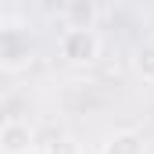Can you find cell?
I'll return each mask as SVG.
<instances>
[{"mask_svg": "<svg viewBox=\"0 0 154 154\" xmlns=\"http://www.w3.org/2000/svg\"><path fill=\"white\" fill-rule=\"evenodd\" d=\"M97 50H100V39L93 36V29H86V25H72L65 36H61V54L68 57V61H93L97 57Z\"/></svg>", "mask_w": 154, "mask_h": 154, "instance_id": "1", "label": "cell"}, {"mask_svg": "<svg viewBox=\"0 0 154 154\" xmlns=\"http://www.w3.org/2000/svg\"><path fill=\"white\" fill-rule=\"evenodd\" d=\"M0 143H4V154H29L32 151V133H29L25 122L7 118L4 122V133H0Z\"/></svg>", "mask_w": 154, "mask_h": 154, "instance_id": "2", "label": "cell"}, {"mask_svg": "<svg viewBox=\"0 0 154 154\" xmlns=\"http://www.w3.org/2000/svg\"><path fill=\"white\" fill-rule=\"evenodd\" d=\"M108 154H143V147H140V140H136L133 133H122V136H115V140H111Z\"/></svg>", "mask_w": 154, "mask_h": 154, "instance_id": "3", "label": "cell"}, {"mask_svg": "<svg viewBox=\"0 0 154 154\" xmlns=\"http://www.w3.org/2000/svg\"><path fill=\"white\" fill-rule=\"evenodd\" d=\"M29 154H47V151H36V147H32V151H29Z\"/></svg>", "mask_w": 154, "mask_h": 154, "instance_id": "4", "label": "cell"}]
</instances>
